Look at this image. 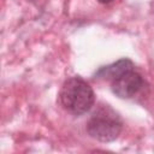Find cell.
Here are the masks:
<instances>
[{
	"instance_id": "3",
	"label": "cell",
	"mask_w": 154,
	"mask_h": 154,
	"mask_svg": "<svg viewBox=\"0 0 154 154\" xmlns=\"http://www.w3.org/2000/svg\"><path fill=\"white\" fill-rule=\"evenodd\" d=\"M144 85L143 77L132 69H129L111 81L112 93L120 99H131L137 95Z\"/></svg>"
},
{
	"instance_id": "5",
	"label": "cell",
	"mask_w": 154,
	"mask_h": 154,
	"mask_svg": "<svg viewBox=\"0 0 154 154\" xmlns=\"http://www.w3.org/2000/svg\"><path fill=\"white\" fill-rule=\"evenodd\" d=\"M96 1H99L100 4H108V2H111L112 0H96Z\"/></svg>"
},
{
	"instance_id": "1",
	"label": "cell",
	"mask_w": 154,
	"mask_h": 154,
	"mask_svg": "<svg viewBox=\"0 0 154 154\" xmlns=\"http://www.w3.org/2000/svg\"><path fill=\"white\" fill-rule=\"evenodd\" d=\"M59 101L67 112L81 116L90 111L95 102V94L84 79L71 77L64 82L59 93Z\"/></svg>"
},
{
	"instance_id": "4",
	"label": "cell",
	"mask_w": 154,
	"mask_h": 154,
	"mask_svg": "<svg viewBox=\"0 0 154 154\" xmlns=\"http://www.w3.org/2000/svg\"><path fill=\"white\" fill-rule=\"evenodd\" d=\"M132 67H134V63L130 59L123 58V59H119L116 63H112L109 65L100 67L95 72V77L96 78H103V79L112 81L113 78H116L117 76L123 73L124 71H126L129 69H132Z\"/></svg>"
},
{
	"instance_id": "2",
	"label": "cell",
	"mask_w": 154,
	"mask_h": 154,
	"mask_svg": "<svg viewBox=\"0 0 154 154\" xmlns=\"http://www.w3.org/2000/svg\"><path fill=\"white\" fill-rule=\"evenodd\" d=\"M123 130V122L109 107L99 108L87 123V132L100 142H112L119 137Z\"/></svg>"
}]
</instances>
